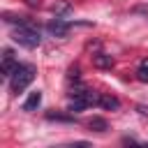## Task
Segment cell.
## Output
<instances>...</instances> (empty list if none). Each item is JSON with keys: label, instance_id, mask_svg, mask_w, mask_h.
<instances>
[{"label": "cell", "instance_id": "9", "mask_svg": "<svg viewBox=\"0 0 148 148\" xmlns=\"http://www.w3.org/2000/svg\"><path fill=\"white\" fill-rule=\"evenodd\" d=\"M88 127H90L92 132H106V130H109V123H106L104 118L95 116V118H90V120H88Z\"/></svg>", "mask_w": 148, "mask_h": 148}, {"label": "cell", "instance_id": "4", "mask_svg": "<svg viewBox=\"0 0 148 148\" xmlns=\"http://www.w3.org/2000/svg\"><path fill=\"white\" fill-rule=\"evenodd\" d=\"M46 30H49L53 37H67V32H69V23H67L65 18L56 16V18H51V21L46 23Z\"/></svg>", "mask_w": 148, "mask_h": 148}, {"label": "cell", "instance_id": "10", "mask_svg": "<svg viewBox=\"0 0 148 148\" xmlns=\"http://www.w3.org/2000/svg\"><path fill=\"white\" fill-rule=\"evenodd\" d=\"M136 79L143 81V83H148V58H143V60L139 62V67H136Z\"/></svg>", "mask_w": 148, "mask_h": 148}, {"label": "cell", "instance_id": "11", "mask_svg": "<svg viewBox=\"0 0 148 148\" xmlns=\"http://www.w3.org/2000/svg\"><path fill=\"white\" fill-rule=\"evenodd\" d=\"M49 120H72V116H58V113H46Z\"/></svg>", "mask_w": 148, "mask_h": 148}, {"label": "cell", "instance_id": "5", "mask_svg": "<svg viewBox=\"0 0 148 148\" xmlns=\"http://www.w3.org/2000/svg\"><path fill=\"white\" fill-rule=\"evenodd\" d=\"M39 104H42V92H39V90H32V92L28 95V99L23 102V111H37Z\"/></svg>", "mask_w": 148, "mask_h": 148}, {"label": "cell", "instance_id": "3", "mask_svg": "<svg viewBox=\"0 0 148 148\" xmlns=\"http://www.w3.org/2000/svg\"><path fill=\"white\" fill-rule=\"evenodd\" d=\"M16 67H18V60L14 58V53H12L9 49H5V53H2V62H0V72H2V76L9 79V76L16 72Z\"/></svg>", "mask_w": 148, "mask_h": 148}, {"label": "cell", "instance_id": "6", "mask_svg": "<svg viewBox=\"0 0 148 148\" xmlns=\"http://www.w3.org/2000/svg\"><path fill=\"white\" fill-rule=\"evenodd\" d=\"M92 65L99 67V69H111L113 67V58L106 56V53H95L92 56Z\"/></svg>", "mask_w": 148, "mask_h": 148}, {"label": "cell", "instance_id": "8", "mask_svg": "<svg viewBox=\"0 0 148 148\" xmlns=\"http://www.w3.org/2000/svg\"><path fill=\"white\" fill-rule=\"evenodd\" d=\"M51 12H53L56 16H65V14L72 12V5H69L67 0H56V2L51 5Z\"/></svg>", "mask_w": 148, "mask_h": 148}, {"label": "cell", "instance_id": "1", "mask_svg": "<svg viewBox=\"0 0 148 148\" xmlns=\"http://www.w3.org/2000/svg\"><path fill=\"white\" fill-rule=\"evenodd\" d=\"M12 37H14L16 44H21V46H25V49H35V46H39V42H42L39 28H37L30 18L23 21V23H18V25L14 28Z\"/></svg>", "mask_w": 148, "mask_h": 148}, {"label": "cell", "instance_id": "12", "mask_svg": "<svg viewBox=\"0 0 148 148\" xmlns=\"http://www.w3.org/2000/svg\"><path fill=\"white\" fill-rule=\"evenodd\" d=\"M25 5H28V7H39L42 0H25Z\"/></svg>", "mask_w": 148, "mask_h": 148}, {"label": "cell", "instance_id": "7", "mask_svg": "<svg viewBox=\"0 0 148 148\" xmlns=\"http://www.w3.org/2000/svg\"><path fill=\"white\" fill-rule=\"evenodd\" d=\"M99 106L106 111H116V109H120V99L113 95H99Z\"/></svg>", "mask_w": 148, "mask_h": 148}, {"label": "cell", "instance_id": "13", "mask_svg": "<svg viewBox=\"0 0 148 148\" xmlns=\"http://www.w3.org/2000/svg\"><path fill=\"white\" fill-rule=\"evenodd\" d=\"M134 12H141V14H146V16H148V7H134Z\"/></svg>", "mask_w": 148, "mask_h": 148}, {"label": "cell", "instance_id": "2", "mask_svg": "<svg viewBox=\"0 0 148 148\" xmlns=\"http://www.w3.org/2000/svg\"><path fill=\"white\" fill-rule=\"evenodd\" d=\"M35 74H37L35 65H18L16 72L9 76V90H12V92H21V90H25V88L32 83Z\"/></svg>", "mask_w": 148, "mask_h": 148}]
</instances>
